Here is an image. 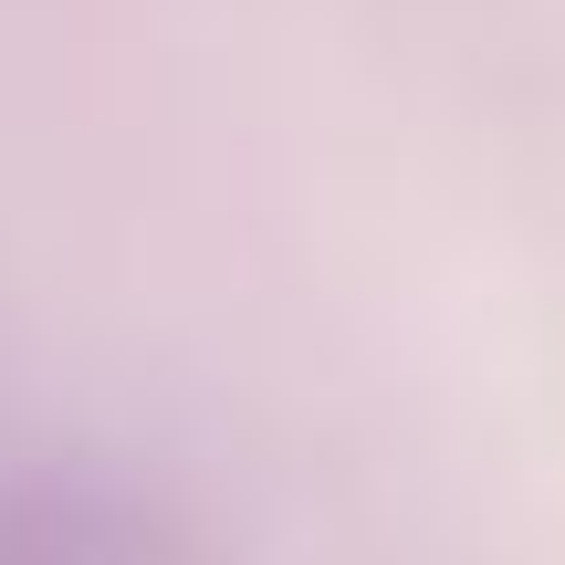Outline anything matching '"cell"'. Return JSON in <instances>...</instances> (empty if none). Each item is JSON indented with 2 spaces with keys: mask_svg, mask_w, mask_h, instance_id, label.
Instances as JSON below:
<instances>
[{
  "mask_svg": "<svg viewBox=\"0 0 565 565\" xmlns=\"http://www.w3.org/2000/svg\"><path fill=\"white\" fill-rule=\"evenodd\" d=\"M0 565H200L179 513L84 461L0 471Z\"/></svg>",
  "mask_w": 565,
  "mask_h": 565,
  "instance_id": "6da1fadb",
  "label": "cell"
}]
</instances>
